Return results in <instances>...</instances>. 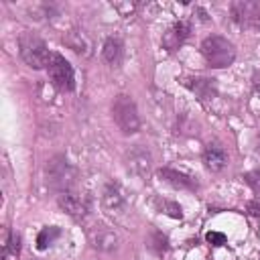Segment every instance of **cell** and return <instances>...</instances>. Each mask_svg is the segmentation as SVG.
<instances>
[{"mask_svg":"<svg viewBox=\"0 0 260 260\" xmlns=\"http://www.w3.org/2000/svg\"><path fill=\"white\" fill-rule=\"evenodd\" d=\"M201 53L205 57V61L213 67V69H223V67H230L236 59V49L234 45L219 37V35H211V37H205L203 43H201Z\"/></svg>","mask_w":260,"mask_h":260,"instance_id":"1","label":"cell"},{"mask_svg":"<svg viewBox=\"0 0 260 260\" xmlns=\"http://www.w3.org/2000/svg\"><path fill=\"white\" fill-rule=\"evenodd\" d=\"M112 118L122 134H136L140 130V116L134 100L128 93H118L112 102Z\"/></svg>","mask_w":260,"mask_h":260,"instance_id":"2","label":"cell"},{"mask_svg":"<svg viewBox=\"0 0 260 260\" xmlns=\"http://www.w3.org/2000/svg\"><path fill=\"white\" fill-rule=\"evenodd\" d=\"M18 49H20L22 61L28 67H32V69H45V67H49V61H51V55L53 53H49L45 41H41L37 35H32V32L22 35L20 41H18Z\"/></svg>","mask_w":260,"mask_h":260,"instance_id":"3","label":"cell"},{"mask_svg":"<svg viewBox=\"0 0 260 260\" xmlns=\"http://www.w3.org/2000/svg\"><path fill=\"white\" fill-rule=\"evenodd\" d=\"M45 175H47V183H49L51 189H55L59 193H65L73 185L75 169L71 167V162L67 160V156L55 154L53 158H49V162L45 167Z\"/></svg>","mask_w":260,"mask_h":260,"instance_id":"4","label":"cell"},{"mask_svg":"<svg viewBox=\"0 0 260 260\" xmlns=\"http://www.w3.org/2000/svg\"><path fill=\"white\" fill-rule=\"evenodd\" d=\"M47 71H49V77H51L53 85L59 87L61 91H73L75 89V73H73V67H71V63L63 55L53 53Z\"/></svg>","mask_w":260,"mask_h":260,"instance_id":"5","label":"cell"},{"mask_svg":"<svg viewBox=\"0 0 260 260\" xmlns=\"http://www.w3.org/2000/svg\"><path fill=\"white\" fill-rule=\"evenodd\" d=\"M234 22H238L244 28H260V2L250 0H238L230 6Z\"/></svg>","mask_w":260,"mask_h":260,"instance_id":"6","label":"cell"},{"mask_svg":"<svg viewBox=\"0 0 260 260\" xmlns=\"http://www.w3.org/2000/svg\"><path fill=\"white\" fill-rule=\"evenodd\" d=\"M124 162H126L128 173H132L138 179H148L150 167H152V156H150V152L146 148H142L140 144H136L134 148H130L126 152Z\"/></svg>","mask_w":260,"mask_h":260,"instance_id":"7","label":"cell"},{"mask_svg":"<svg viewBox=\"0 0 260 260\" xmlns=\"http://www.w3.org/2000/svg\"><path fill=\"white\" fill-rule=\"evenodd\" d=\"M57 203H59V207H61L65 213H69L71 217H83V215L87 213V201H85L81 195L73 193V191L59 193Z\"/></svg>","mask_w":260,"mask_h":260,"instance_id":"8","label":"cell"},{"mask_svg":"<svg viewBox=\"0 0 260 260\" xmlns=\"http://www.w3.org/2000/svg\"><path fill=\"white\" fill-rule=\"evenodd\" d=\"M203 165L211 173L223 171V167L228 165V154H225L223 146L217 144V142H209L205 146V150H203Z\"/></svg>","mask_w":260,"mask_h":260,"instance_id":"9","label":"cell"},{"mask_svg":"<svg viewBox=\"0 0 260 260\" xmlns=\"http://www.w3.org/2000/svg\"><path fill=\"white\" fill-rule=\"evenodd\" d=\"M189 32H191L189 22H185V20L175 22V24L165 32V37H162V45H165V49L175 51L179 45H183V41L189 37Z\"/></svg>","mask_w":260,"mask_h":260,"instance_id":"10","label":"cell"},{"mask_svg":"<svg viewBox=\"0 0 260 260\" xmlns=\"http://www.w3.org/2000/svg\"><path fill=\"white\" fill-rule=\"evenodd\" d=\"M65 45H67L73 53H77V55H81V57H89V55H91V49H93L91 39H89L83 30H69V32L65 35Z\"/></svg>","mask_w":260,"mask_h":260,"instance_id":"11","label":"cell"},{"mask_svg":"<svg viewBox=\"0 0 260 260\" xmlns=\"http://www.w3.org/2000/svg\"><path fill=\"white\" fill-rule=\"evenodd\" d=\"M122 55H124L122 39H120V37H108V39L104 41V47H102V57H104V61L110 63L112 67H116V65H120Z\"/></svg>","mask_w":260,"mask_h":260,"instance_id":"12","label":"cell"},{"mask_svg":"<svg viewBox=\"0 0 260 260\" xmlns=\"http://www.w3.org/2000/svg\"><path fill=\"white\" fill-rule=\"evenodd\" d=\"M158 175H160V177H162L167 183H171L173 187H179V189H189V191L197 189V181H195L193 177H189V175L181 173V171H175V169L165 167V169H160V171H158Z\"/></svg>","mask_w":260,"mask_h":260,"instance_id":"13","label":"cell"},{"mask_svg":"<svg viewBox=\"0 0 260 260\" xmlns=\"http://www.w3.org/2000/svg\"><path fill=\"white\" fill-rule=\"evenodd\" d=\"M102 201H104V207L110 209V211H118L124 207V191L118 183H108L106 189H104V195H102Z\"/></svg>","mask_w":260,"mask_h":260,"instance_id":"14","label":"cell"},{"mask_svg":"<svg viewBox=\"0 0 260 260\" xmlns=\"http://www.w3.org/2000/svg\"><path fill=\"white\" fill-rule=\"evenodd\" d=\"M59 236H61V230H59V228H55V225L43 228V230L39 232V236H37V248H39V250H45V248H47L49 244H53Z\"/></svg>","mask_w":260,"mask_h":260,"instance_id":"15","label":"cell"},{"mask_svg":"<svg viewBox=\"0 0 260 260\" xmlns=\"http://www.w3.org/2000/svg\"><path fill=\"white\" fill-rule=\"evenodd\" d=\"M116 244H118V238H116V234H112V232H102V234H98L95 240H93V246H95L98 250H102V252H112V250L116 248Z\"/></svg>","mask_w":260,"mask_h":260,"instance_id":"16","label":"cell"},{"mask_svg":"<svg viewBox=\"0 0 260 260\" xmlns=\"http://www.w3.org/2000/svg\"><path fill=\"white\" fill-rule=\"evenodd\" d=\"M148 242H150V246L160 254V252H165L167 250V238L160 234V232H150V236H148Z\"/></svg>","mask_w":260,"mask_h":260,"instance_id":"17","label":"cell"},{"mask_svg":"<svg viewBox=\"0 0 260 260\" xmlns=\"http://www.w3.org/2000/svg\"><path fill=\"white\" fill-rule=\"evenodd\" d=\"M244 179H246V183L252 187V191L260 195V171H250V173H246Z\"/></svg>","mask_w":260,"mask_h":260,"instance_id":"18","label":"cell"},{"mask_svg":"<svg viewBox=\"0 0 260 260\" xmlns=\"http://www.w3.org/2000/svg\"><path fill=\"white\" fill-rule=\"evenodd\" d=\"M160 209H162L165 213H169L171 217H177V219H181V217H183V213H181V207H179L177 203H173V201H162Z\"/></svg>","mask_w":260,"mask_h":260,"instance_id":"19","label":"cell"},{"mask_svg":"<svg viewBox=\"0 0 260 260\" xmlns=\"http://www.w3.org/2000/svg\"><path fill=\"white\" fill-rule=\"evenodd\" d=\"M207 242L211 244V246H221V244H225V236L223 234H219V232H207Z\"/></svg>","mask_w":260,"mask_h":260,"instance_id":"20","label":"cell"},{"mask_svg":"<svg viewBox=\"0 0 260 260\" xmlns=\"http://www.w3.org/2000/svg\"><path fill=\"white\" fill-rule=\"evenodd\" d=\"M248 211H250V215L260 217V203H258V201H250V203H248Z\"/></svg>","mask_w":260,"mask_h":260,"instance_id":"21","label":"cell"},{"mask_svg":"<svg viewBox=\"0 0 260 260\" xmlns=\"http://www.w3.org/2000/svg\"><path fill=\"white\" fill-rule=\"evenodd\" d=\"M258 150H260V140H258Z\"/></svg>","mask_w":260,"mask_h":260,"instance_id":"22","label":"cell"}]
</instances>
